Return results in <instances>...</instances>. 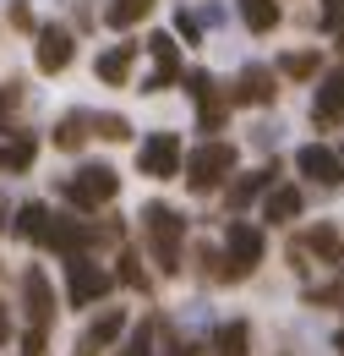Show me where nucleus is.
Listing matches in <instances>:
<instances>
[{"label": "nucleus", "instance_id": "f704fd0d", "mask_svg": "<svg viewBox=\"0 0 344 356\" xmlns=\"http://www.w3.org/2000/svg\"><path fill=\"white\" fill-rule=\"evenodd\" d=\"M334 346H339V356H344V334H339V340H334Z\"/></svg>", "mask_w": 344, "mask_h": 356}, {"label": "nucleus", "instance_id": "1a4fd4ad", "mask_svg": "<svg viewBox=\"0 0 344 356\" xmlns=\"http://www.w3.org/2000/svg\"><path fill=\"white\" fill-rule=\"evenodd\" d=\"M71 55H77V39L66 33V28H39V49H33V60H39V72H66L71 66Z\"/></svg>", "mask_w": 344, "mask_h": 356}, {"label": "nucleus", "instance_id": "f257e3e1", "mask_svg": "<svg viewBox=\"0 0 344 356\" xmlns=\"http://www.w3.org/2000/svg\"><path fill=\"white\" fill-rule=\"evenodd\" d=\"M180 230H186V220L175 209H164V203H148L142 209V236H148V247H153V258H159L164 274L180 268Z\"/></svg>", "mask_w": 344, "mask_h": 356}, {"label": "nucleus", "instance_id": "9b49d317", "mask_svg": "<svg viewBox=\"0 0 344 356\" xmlns=\"http://www.w3.org/2000/svg\"><path fill=\"white\" fill-rule=\"evenodd\" d=\"M22 302H28V318H33V329H28V334H44L55 302H49V280H44L39 268H28V274H22Z\"/></svg>", "mask_w": 344, "mask_h": 356}, {"label": "nucleus", "instance_id": "a211bd4d", "mask_svg": "<svg viewBox=\"0 0 344 356\" xmlns=\"http://www.w3.org/2000/svg\"><path fill=\"white\" fill-rule=\"evenodd\" d=\"M148 11H153V0H110L104 22H110V28H131V22H142Z\"/></svg>", "mask_w": 344, "mask_h": 356}, {"label": "nucleus", "instance_id": "f3484780", "mask_svg": "<svg viewBox=\"0 0 344 356\" xmlns=\"http://www.w3.org/2000/svg\"><path fill=\"white\" fill-rule=\"evenodd\" d=\"M241 17L252 33H273L279 28V0H241Z\"/></svg>", "mask_w": 344, "mask_h": 356}, {"label": "nucleus", "instance_id": "6ab92c4d", "mask_svg": "<svg viewBox=\"0 0 344 356\" xmlns=\"http://www.w3.org/2000/svg\"><path fill=\"white\" fill-rule=\"evenodd\" d=\"M33 154H39V143H33V137L0 143V170H28V165H33Z\"/></svg>", "mask_w": 344, "mask_h": 356}, {"label": "nucleus", "instance_id": "9d476101", "mask_svg": "<svg viewBox=\"0 0 344 356\" xmlns=\"http://www.w3.org/2000/svg\"><path fill=\"white\" fill-rule=\"evenodd\" d=\"M311 121H317V127H344V72H334V77H322V83H317Z\"/></svg>", "mask_w": 344, "mask_h": 356}, {"label": "nucleus", "instance_id": "0eeeda50", "mask_svg": "<svg viewBox=\"0 0 344 356\" xmlns=\"http://www.w3.org/2000/svg\"><path fill=\"white\" fill-rule=\"evenodd\" d=\"M273 93H279V72H273V66H262V60H252V66L235 77L230 104H273Z\"/></svg>", "mask_w": 344, "mask_h": 356}, {"label": "nucleus", "instance_id": "c85d7f7f", "mask_svg": "<svg viewBox=\"0 0 344 356\" xmlns=\"http://www.w3.org/2000/svg\"><path fill=\"white\" fill-rule=\"evenodd\" d=\"M317 22H322V28H339V33H344V0H322Z\"/></svg>", "mask_w": 344, "mask_h": 356}, {"label": "nucleus", "instance_id": "4be33fe9", "mask_svg": "<svg viewBox=\"0 0 344 356\" xmlns=\"http://www.w3.org/2000/svg\"><path fill=\"white\" fill-rule=\"evenodd\" d=\"M87 127H93L98 137H110V143H126V137H131L126 115H110V110H104V115H87Z\"/></svg>", "mask_w": 344, "mask_h": 356}, {"label": "nucleus", "instance_id": "6e6552de", "mask_svg": "<svg viewBox=\"0 0 344 356\" xmlns=\"http://www.w3.org/2000/svg\"><path fill=\"white\" fill-rule=\"evenodd\" d=\"M142 49L153 55V77H142V93H164L175 77H180V49H175L170 33H153V39H148Z\"/></svg>", "mask_w": 344, "mask_h": 356}, {"label": "nucleus", "instance_id": "2f4dec72", "mask_svg": "<svg viewBox=\"0 0 344 356\" xmlns=\"http://www.w3.org/2000/svg\"><path fill=\"white\" fill-rule=\"evenodd\" d=\"M11 22H17V28H33V11H28V6L17 0V6H11Z\"/></svg>", "mask_w": 344, "mask_h": 356}, {"label": "nucleus", "instance_id": "5701e85b", "mask_svg": "<svg viewBox=\"0 0 344 356\" xmlns=\"http://www.w3.org/2000/svg\"><path fill=\"white\" fill-rule=\"evenodd\" d=\"M279 77H317V55H311V49H301V55H284V60H279Z\"/></svg>", "mask_w": 344, "mask_h": 356}, {"label": "nucleus", "instance_id": "393cba45", "mask_svg": "<svg viewBox=\"0 0 344 356\" xmlns=\"http://www.w3.org/2000/svg\"><path fill=\"white\" fill-rule=\"evenodd\" d=\"M17 110H22V83H6V88H0V132H11Z\"/></svg>", "mask_w": 344, "mask_h": 356}, {"label": "nucleus", "instance_id": "473e14b6", "mask_svg": "<svg viewBox=\"0 0 344 356\" xmlns=\"http://www.w3.org/2000/svg\"><path fill=\"white\" fill-rule=\"evenodd\" d=\"M197 22H208V28H218V22H224V6H203V17H197Z\"/></svg>", "mask_w": 344, "mask_h": 356}, {"label": "nucleus", "instance_id": "c9c22d12", "mask_svg": "<svg viewBox=\"0 0 344 356\" xmlns=\"http://www.w3.org/2000/svg\"><path fill=\"white\" fill-rule=\"evenodd\" d=\"M339 55H344V39H339Z\"/></svg>", "mask_w": 344, "mask_h": 356}, {"label": "nucleus", "instance_id": "aec40b11", "mask_svg": "<svg viewBox=\"0 0 344 356\" xmlns=\"http://www.w3.org/2000/svg\"><path fill=\"white\" fill-rule=\"evenodd\" d=\"M83 143H87V115H83V110L60 115V127H55V148H83Z\"/></svg>", "mask_w": 344, "mask_h": 356}, {"label": "nucleus", "instance_id": "a878e982", "mask_svg": "<svg viewBox=\"0 0 344 356\" xmlns=\"http://www.w3.org/2000/svg\"><path fill=\"white\" fill-rule=\"evenodd\" d=\"M218 356H246V323L218 329Z\"/></svg>", "mask_w": 344, "mask_h": 356}, {"label": "nucleus", "instance_id": "cd10ccee", "mask_svg": "<svg viewBox=\"0 0 344 356\" xmlns=\"http://www.w3.org/2000/svg\"><path fill=\"white\" fill-rule=\"evenodd\" d=\"M121 356H153V329L142 323V329H137V334L126 340V351H121Z\"/></svg>", "mask_w": 344, "mask_h": 356}, {"label": "nucleus", "instance_id": "39448f33", "mask_svg": "<svg viewBox=\"0 0 344 356\" xmlns=\"http://www.w3.org/2000/svg\"><path fill=\"white\" fill-rule=\"evenodd\" d=\"M104 291H110V274L93 264L87 252L66 258V296H71V307H93V302H98Z\"/></svg>", "mask_w": 344, "mask_h": 356}, {"label": "nucleus", "instance_id": "c756f323", "mask_svg": "<svg viewBox=\"0 0 344 356\" xmlns=\"http://www.w3.org/2000/svg\"><path fill=\"white\" fill-rule=\"evenodd\" d=\"M121 280H126V285H137V291H148V274H142V268H137V258H121Z\"/></svg>", "mask_w": 344, "mask_h": 356}, {"label": "nucleus", "instance_id": "ddd939ff", "mask_svg": "<svg viewBox=\"0 0 344 356\" xmlns=\"http://www.w3.org/2000/svg\"><path fill=\"white\" fill-rule=\"evenodd\" d=\"M137 49H142V44H115V49H104V55H98V66H93V72H98V83L121 88V83L131 77V60H137Z\"/></svg>", "mask_w": 344, "mask_h": 356}, {"label": "nucleus", "instance_id": "b1692460", "mask_svg": "<svg viewBox=\"0 0 344 356\" xmlns=\"http://www.w3.org/2000/svg\"><path fill=\"white\" fill-rule=\"evenodd\" d=\"M311 247H317L328 264H344V241L334 236V230H328V225H317V230H311Z\"/></svg>", "mask_w": 344, "mask_h": 356}, {"label": "nucleus", "instance_id": "423d86ee", "mask_svg": "<svg viewBox=\"0 0 344 356\" xmlns=\"http://www.w3.org/2000/svg\"><path fill=\"white\" fill-rule=\"evenodd\" d=\"M137 170H142V176H159V181L180 176V137L175 132H153L142 148H137Z\"/></svg>", "mask_w": 344, "mask_h": 356}, {"label": "nucleus", "instance_id": "dca6fc26", "mask_svg": "<svg viewBox=\"0 0 344 356\" xmlns=\"http://www.w3.org/2000/svg\"><path fill=\"white\" fill-rule=\"evenodd\" d=\"M273 176H279V165H262V170H252V176H241L235 186H230V209H241V203H252L262 186H273Z\"/></svg>", "mask_w": 344, "mask_h": 356}, {"label": "nucleus", "instance_id": "2eb2a0df", "mask_svg": "<svg viewBox=\"0 0 344 356\" xmlns=\"http://www.w3.org/2000/svg\"><path fill=\"white\" fill-rule=\"evenodd\" d=\"M49 220H55V214H49L44 203H22V209H17V225H11V230H17L22 241H44V236H49Z\"/></svg>", "mask_w": 344, "mask_h": 356}, {"label": "nucleus", "instance_id": "4468645a", "mask_svg": "<svg viewBox=\"0 0 344 356\" xmlns=\"http://www.w3.org/2000/svg\"><path fill=\"white\" fill-rule=\"evenodd\" d=\"M121 329H126V312H121V307H104V318H98V323H93V329L83 334L77 356H98L104 346H110V340H115V334H121Z\"/></svg>", "mask_w": 344, "mask_h": 356}, {"label": "nucleus", "instance_id": "f03ea898", "mask_svg": "<svg viewBox=\"0 0 344 356\" xmlns=\"http://www.w3.org/2000/svg\"><path fill=\"white\" fill-rule=\"evenodd\" d=\"M230 170H235V148L230 143H203V148L186 154V186L191 192H214Z\"/></svg>", "mask_w": 344, "mask_h": 356}, {"label": "nucleus", "instance_id": "7ed1b4c3", "mask_svg": "<svg viewBox=\"0 0 344 356\" xmlns=\"http://www.w3.org/2000/svg\"><path fill=\"white\" fill-rule=\"evenodd\" d=\"M60 192L77 203V209H104L115 192H121V176L110 170V165H83L77 176H66L60 181Z\"/></svg>", "mask_w": 344, "mask_h": 356}, {"label": "nucleus", "instance_id": "bb28decb", "mask_svg": "<svg viewBox=\"0 0 344 356\" xmlns=\"http://www.w3.org/2000/svg\"><path fill=\"white\" fill-rule=\"evenodd\" d=\"M175 33H180L186 44H197V39H203V22H197L191 11H175Z\"/></svg>", "mask_w": 344, "mask_h": 356}, {"label": "nucleus", "instance_id": "e433bc0d", "mask_svg": "<svg viewBox=\"0 0 344 356\" xmlns=\"http://www.w3.org/2000/svg\"><path fill=\"white\" fill-rule=\"evenodd\" d=\"M339 165H344V159H339Z\"/></svg>", "mask_w": 344, "mask_h": 356}, {"label": "nucleus", "instance_id": "20e7f679", "mask_svg": "<svg viewBox=\"0 0 344 356\" xmlns=\"http://www.w3.org/2000/svg\"><path fill=\"white\" fill-rule=\"evenodd\" d=\"M224 247H230V264H224V280H246L252 268L262 264V230L246 220L230 225V236H224Z\"/></svg>", "mask_w": 344, "mask_h": 356}, {"label": "nucleus", "instance_id": "7c9ffc66", "mask_svg": "<svg viewBox=\"0 0 344 356\" xmlns=\"http://www.w3.org/2000/svg\"><path fill=\"white\" fill-rule=\"evenodd\" d=\"M252 143H257V148H273V143H279V127H252Z\"/></svg>", "mask_w": 344, "mask_h": 356}, {"label": "nucleus", "instance_id": "f8f14e48", "mask_svg": "<svg viewBox=\"0 0 344 356\" xmlns=\"http://www.w3.org/2000/svg\"><path fill=\"white\" fill-rule=\"evenodd\" d=\"M295 165H301V176L322 181V186H334V181H344V165H339V154H328L322 143H306L301 154H295Z\"/></svg>", "mask_w": 344, "mask_h": 356}, {"label": "nucleus", "instance_id": "412c9836", "mask_svg": "<svg viewBox=\"0 0 344 356\" xmlns=\"http://www.w3.org/2000/svg\"><path fill=\"white\" fill-rule=\"evenodd\" d=\"M268 220H295L301 214V192L295 186H279V192H268V209H262Z\"/></svg>", "mask_w": 344, "mask_h": 356}, {"label": "nucleus", "instance_id": "72a5a7b5", "mask_svg": "<svg viewBox=\"0 0 344 356\" xmlns=\"http://www.w3.org/2000/svg\"><path fill=\"white\" fill-rule=\"evenodd\" d=\"M11 334V318H6V302H0V340Z\"/></svg>", "mask_w": 344, "mask_h": 356}]
</instances>
